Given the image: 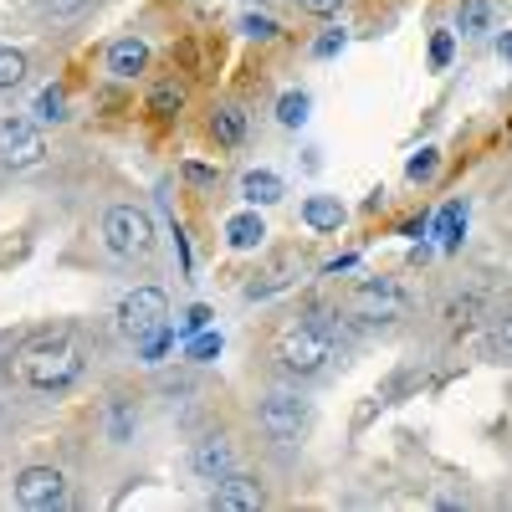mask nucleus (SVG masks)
Here are the masks:
<instances>
[{
  "mask_svg": "<svg viewBox=\"0 0 512 512\" xmlns=\"http://www.w3.org/2000/svg\"><path fill=\"white\" fill-rule=\"evenodd\" d=\"M333 354H338V338H333L328 318H297V323H287L282 338H277V349H272V359H277V369L287 379H318L333 364Z\"/></svg>",
  "mask_w": 512,
  "mask_h": 512,
  "instance_id": "obj_1",
  "label": "nucleus"
},
{
  "mask_svg": "<svg viewBox=\"0 0 512 512\" xmlns=\"http://www.w3.org/2000/svg\"><path fill=\"white\" fill-rule=\"evenodd\" d=\"M21 379L31 384V390H41V395H57V390H67V384H77V374H82V354L67 344V338H41V344H31L26 354H21Z\"/></svg>",
  "mask_w": 512,
  "mask_h": 512,
  "instance_id": "obj_2",
  "label": "nucleus"
},
{
  "mask_svg": "<svg viewBox=\"0 0 512 512\" xmlns=\"http://www.w3.org/2000/svg\"><path fill=\"white\" fill-rule=\"evenodd\" d=\"M159 231H154V216L144 205H108L103 216V246L118 256V262H144L154 251Z\"/></svg>",
  "mask_w": 512,
  "mask_h": 512,
  "instance_id": "obj_3",
  "label": "nucleus"
},
{
  "mask_svg": "<svg viewBox=\"0 0 512 512\" xmlns=\"http://www.w3.org/2000/svg\"><path fill=\"white\" fill-rule=\"evenodd\" d=\"M256 425H262V436L272 446H303L313 431V405L292 390H272L256 405Z\"/></svg>",
  "mask_w": 512,
  "mask_h": 512,
  "instance_id": "obj_4",
  "label": "nucleus"
},
{
  "mask_svg": "<svg viewBox=\"0 0 512 512\" xmlns=\"http://www.w3.org/2000/svg\"><path fill=\"white\" fill-rule=\"evenodd\" d=\"M159 328H169V297L159 287H134L118 303V333L144 344V338H154Z\"/></svg>",
  "mask_w": 512,
  "mask_h": 512,
  "instance_id": "obj_5",
  "label": "nucleus"
},
{
  "mask_svg": "<svg viewBox=\"0 0 512 512\" xmlns=\"http://www.w3.org/2000/svg\"><path fill=\"white\" fill-rule=\"evenodd\" d=\"M41 159H47V134H41V123L0 118V169L21 175V169H36Z\"/></svg>",
  "mask_w": 512,
  "mask_h": 512,
  "instance_id": "obj_6",
  "label": "nucleus"
},
{
  "mask_svg": "<svg viewBox=\"0 0 512 512\" xmlns=\"http://www.w3.org/2000/svg\"><path fill=\"white\" fill-rule=\"evenodd\" d=\"M354 308L364 318H384V323H390V318H400L410 308V297H405V287L395 277H364L354 287Z\"/></svg>",
  "mask_w": 512,
  "mask_h": 512,
  "instance_id": "obj_7",
  "label": "nucleus"
},
{
  "mask_svg": "<svg viewBox=\"0 0 512 512\" xmlns=\"http://www.w3.org/2000/svg\"><path fill=\"white\" fill-rule=\"evenodd\" d=\"M62 497H67V477L57 472V466H26V472L16 477V502L31 507V512L62 507Z\"/></svg>",
  "mask_w": 512,
  "mask_h": 512,
  "instance_id": "obj_8",
  "label": "nucleus"
},
{
  "mask_svg": "<svg viewBox=\"0 0 512 512\" xmlns=\"http://www.w3.org/2000/svg\"><path fill=\"white\" fill-rule=\"evenodd\" d=\"M487 318H492V292H487V287H461V292H451L446 303H441L446 333H472V328L487 323Z\"/></svg>",
  "mask_w": 512,
  "mask_h": 512,
  "instance_id": "obj_9",
  "label": "nucleus"
},
{
  "mask_svg": "<svg viewBox=\"0 0 512 512\" xmlns=\"http://www.w3.org/2000/svg\"><path fill=\"white\" fill-rule=\"evenodd\" d=\"M210 507H221V512H256V507H267V487L246 477V472H226L216 482V492H210Z\"/></svg>",
  "mask_w": 512,
  "mask_h": 512,
  "instance_id": "obj_10",
  "label": "nucleus"
},
{
  "mask_svg": "<svg viewBox=\"0 0 512 512\" xmlns=\"http://www.w3.org/2000/svg\"><path fill=\"white\" fill-rule=\"evenodd\" d=\"M190 472L200 482H221L226 472H236V446L226 436H200L190 446Z\"/></svg>",
  "mask_w": 512,
  "mask_h": 512,
  "instance_id": "obj_11",
  "label": "nucleus"
},
{
  "mask_svg": "<svg viewBox=\"0 0 512 512\" xmlns=\"http://www.w3.org/2000/svg\"><path fill=\"white\" fill-rule=\"evenodd\" d=\"M144 67H149V41L144 36H118L113 47H108V77L134 82Z\"/></svg>",
  "mask_w": 512,
  "mask_h": 512,
  "instance_id": "obj_12",
  "label": "nucleus"
},
{
  "mask_svg": "<svg viewBox=\"0 0 512 512\" xmlns=\"http://www.w3.org/2000/svg\"><path fill=\"white\" fill-rule=\"evenodd\" d=\"M303 221L313 231H338V226L349 221V210H344V200H338V195H308L303 200Z\"/></svg>",
  "mask_w": 512,
  "mask_h": 512,
  "instance_id": "obj_13",
  "label": "nucleus"
},
{
  "mask_svg": "<svg viewBox=\"0 0 512 512\" xmlns=\"http://www.w3.org/2000/svg\"><path fill=\"white\" fill-rule=\"evenodd\" d=\"M226 241H231L236 251H256V246L267 241V226H262V216H256V205L226 221Z\"/></svg>",
  "mask_w": 512,
  "mask_h": 512,
  "instance_id": "obj_14",
  "label": "nucleus"
},
{
  "mask_svg": "<svg viewBox=\"0 0 512 512\" xmlns=\"http://www.w3.org/2000/svg\"><path fill=\"white\" fill-rule=\"evenodd\" d=\"M241 195H246V205H277L282 200V180L272 175V169H246Z\"/></svg>",
  "mask_w": 512,
  "mask_h": 512,
  "instance_id": "obj_15",
  "label": "nucleus"
},
{
  "mask_svg": "<svg viewBox=\"0 0 512 512\" xmlns=\"http://www.w3.org/2000/svg\"><path fill=\"white\" fill-rule=\"evenodd\" d=\"M108 441L113 446H128V441H134V431H139V410L134 405H128V400H108Z\"/></svg>",
  "mask_w": 512,
  "mask_h": 512,
  "instance_id": "obj_16",
  "label": "nucleus"
},
{
  "mask_svg": "<svg viewBox=\"0 0 512 512\" xmlns=\"http://www.w3.org/2000/svg\"><path fill=\"white\" fill-rule=\"evenodd\" d=\"M492 21H497L492 0H461V11H456V31L461 36H487Z\"/></svg>",
  "mask_w": 512,
  "mask_h": 512,
  "instance_id": "obj_17",
  "label": "nucleus"
},
{
  "mask_svg": "<svg viewBox=\"0 0 512 512\" xmlns=\"http://www.w3.org/2000/svg\"><path fill=\"white\" fill-rule=\"evenodd\" d=\"M98 6V0H36V16L41 21H52V26H72V21H82Z\"/></svg>",
  "mask_w": 512,
  "mask_h": 512,
  "instance_id": "obj_18",
  "label": "nucleus"
},
{
  "mask_svg": "<svg viewBox=\"0 0 512 512\" xmlns=\"http://www.w3.org/2000/svg\"><path fill=\"white\" fill-rule=\"evenodd\" d=\"M210 134H216L221 149H236L246 139V113L241 108H216V118H210Z\"/></svg>",
  "mask_w": 512,
  "mask_h": 512,
  "instance_id": "obj_19",
  "label": "nucleus"
},
{
  "mask_svg": "<svg viewBox=\"0 0 512 512\" xmlns=\"http://www.w3.org/2000/svg\"><path fill=\"white\" fill-rule=\"evenodd\" d=\"M31 113H36V123H67V88H57V82H52V88H41Z\"/></svg>",
  "mask_w": 512,
  "mask_h": 512,
  "instance_id": "obj_20",
  "label": "nucleus"
},
{
  "mask_svg": "<svg viewBox=\"0 0 512 512\" xmlns=\"http://www.w3.org/2000/svg\"><path fill=\"white\" fill-rule=\"evenodd\" d=\"M308 113H313V98H308L303 88H292V93L277 98V123H282V128H303Z\"/></svg>",
  "mask_w": 512,
  "mask_h": 512,
  "instance_id": "obj_21",
  "label": "nucleus"
},
{
  "mask_svg": "<svg viewBox=\"0 0 512 512\" xmlns=\"http://www.w3.org/2000/svg\"><path fill=\"white\" fill-rule=\"evenodd\" d=\"M16 82H26V52L21 47H0V93H11Z\"/></svg>",
  "mask_w": 512,
  "mask_h": 512,
  "instance_id": "obj_22",
  "label": "nucleus"
},
{
  "mask_svg": "<svg viewBox=\"0 0 512 512\" xmlns=\"http://www.w3.org/2000/svg\"><path fill=\"white\" fill-rule=\"evenodd\" d=\"M180 108H185V93L175 88V82H159V88L149 93V113L154 118H175Z\"/></svg>",
  "mask_w": 512,
  "mask_h": 512,
  "instance_id": "obj_23",
  "label": "nucleus"
},
{
  "mask_svg": "<svg viewBox=\"0 0 512 512\" xmlns=\"http://www.w3.org/2000/svg\"><path fill=\"white\" fill-rule=\"evenodd\" d=\"M185 354H190V364H210V359L221 354V333H210V328L190 333V344H185Z\"/></svg>",
  "mask_w": 512,
  "mask_h": 512,
  "instance_id": "obj_24",
  "label": "nucleus"
},
{
  "mask_svg": "<svg viewBox=\"0 0 512 512\" xmlns=\"http://www.w3.org/2000/svg\"><path fill=\"white\" fill-rule=\"evenodd\" d=\"M436 231H441V246H456L461 231H466V210H461V205H446L441 221H436Z\"/></svg>",
  "mask_w": 512,
  "mask_h": 512,
  "instance_id": "obj_25",
  "label": "nucleus"
},
{
  "mask_svg": "<svg viewBox=\"0 0 512 512\" xmlns=\"http://www.w3.org/2000/svg\"><path fill=\"white\" fill-rule=\"evenodd\" d=\"M436 164H441V149H420V154H410V164H405V175L415 180V185H425L436 175Z\"/></svg>",
  "mask_w": 512,
  "mask_h": 512,
  "instance_id": "obj_26",
  "label": "nucleus"
},
{
  "mask_svg": "<svg viewBox=\"0 0 512 512\" xmlns=\"http://www.w3.org/2000/svg\"><path fill=\"white\" fill-rule=\"evenodd\" d=\"M487 354H492V359H507V364H512V313H507V318H502V323L492 328V338H487Z\"/></svg>",
  "mask_w": 512,
  "mask_h": 512,
  "instance_id": "obj_27",
  "label": "nucleus"
},
{
  "mask_svg": "<svg viewBox=\"0 0 512 512\" xmlns=\"http://www.w3.org/2000/svg\"><path fill=\"white\" fill-rule=\"evenodd\" d=\"M344 47H349V31L338 26V31H323V36L313 41V57H338V52H344Z\"/></svg>",
  "mask_w": 512,
  "mask_h": 512,
  "instance_id": "obj_28",
  "label": "nucleus"
},
{
  "mask_svg": "<svg viewBox=\"0 0 512 512\" xmlns=\"http://www.w3.org/2000/svg\"><path fill=\"white\" fill-rule=\"evenodd\" d=\"M241 31H246L251 41H272V36H277V21H272V16H241Z\"/></svg>",
  "mask_w": 512,
  "mask_h": 512,
  "instance_id": "obj_29",
  "label": "nucleus"
},
{
  "mask_svg": "<svg viewBox=\"0 0 512 512\" xmlns=\"http://www.w3.org/2000/svg\"><path fill=\"white\" fill-rule=\"evenodd\" d=\"M451 62V31H436V41H431V67L441 72Z\"/></svg>",
  "mask_w": 512,
  "mask_h": 512,
  "instance_id": "obj_30",
  "label": "nucleus"
},
{
  "mask_svg": "<svg viewBox=\"0 0 512 512\" xmlns=\"http://www.w3.org/2000/svg\"><path fill=\"white\" fill-rule=\"evenodd\" d=\"M297 6H303L308 16H333L338 6H344V0H297Z\"/></svg>",
  "mask_w": 512,
  "mask_h": 512,
  "instance_id": "obj_31",
  "label": "nucleus"
},
{
  "mask_svg": "<svg viewBox=\"0 0 512 512\" xmlns=\"http://www.w3.org/2000/svg\"><path fill=\"white\" fill-rule=\"evenodd\" d=\"M200 328H210V308H200V303H195V308L185 313V333H200Z\"/></svg>",
  "mask_w": 512,
  "mask_h": 512,
  "instance_id": "obj_32",
  "label": "nucleus"
},
{
  "mask_svg": "<svg viewBox=\"0 0 512 512\" xmlns=\"http://www.w3.org/2000/svg\"><path fill=\"white\" fill-rule=\"evenodd\" d=\"M185 180H195V185H216V169H205V164H185Z\"/></svg>",
  "mask_w": 512,
  "mask_h": 512,
  "instance_id": "obj_33",
  "label": "nucleus"
},
{
  "mask_svg": "<svg viewBox=\"0 0 512 512\" xmlns=\"http://www.w3.org/2000/svg\"><path fill=\"white\" fill-rule=\"evenodd\" d=\"M497 57H502V62H512V31H502V36H497Z\"/></svg>",
  "mask_w": 512,
  "mask_h": 512,
  "instance_id": "obj_34",
  "label": "nucleus"
},
{
  "mask_svg": "<svg viewBox=\"0 0 512 512\" xmlns=\"http://www.w3.org/2000/svg\"><path fill=\"white\" fill-rule=\"evenodd\" d=\"M256 6H267V0H256Z\"/></svg>",
  "mask_w": 512,
  "mask_h": 512,
  "instance_id": "obj_35",
  "label": "nucleus"
},
{
  "mask_svg": "<svg viewBox=\"0 0 512 512\" xmlns=\"http://www.w3.org/2000/svg\"><path fill=\"white\" fill-rule=\"evenodd\" d=\"M0 420H6V410H0Z\"/></svg>",
  "mask_w": 512,
  "mask_h": 512,
  "instance_id": "obj_36",
  "label": "nucleus"
}]
</instances>
